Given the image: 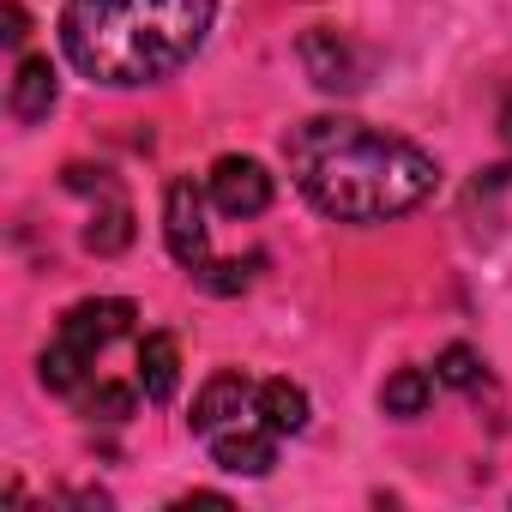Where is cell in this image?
<instances>
[{
	"label": "cell",
	"mask_w": 512,
	"mask_h": 512,
	"mask_svg": "<svg viewBox=\"0 0 512 512\" xmlns=\"http://www.w3.org/2000/svg\"><path fill=\"white\" fill-rule=\"evenodd\" d=\"M217 19V0H67L61 49L67 61L109 91L157 85L181 73Z\"/></svg>",
	"instance_id": "obj_2"
},
{
	"label": "cell",
	"mask_w": 512,
	"mask_h": 512,
	"mask_svg": "<svg viewBox=\"0 0 512 512\" xmlns=\"http://www.w3.org/2000/svg\"><path fill=\"white\" fill-rule=\"evenodd\" d=\"M85 247L97 253V260H115V253L133 247V205L121 199V187H109L103 205L91 211V223H85Z\"/></svg>",
	"instance_id": "obj_11"
},
{
	"label": "cell",
	"mask_w": 512,
	"mask_h": 512,
	"mask_svg": "<svg viewBox=\"0 0 512 512\" xmlns=\"http://www.w3.org/2000/svg\"><path fill=\"white\" fill-rule=\"evenodd\" d=\"M434 386H440V374H428V368H398V374L380 386V410H386V416H422V410L434 404Z\"/></svg>",
	"instance_id": "obj_13"
},
{
	"label": "cell",
	"mask_w": 512,
	"mask_h": 512,
	"mask_svg": "<svg viewBox=\"0 0 512 512\" xmlns=\"http://www.w3.org/2000/svg\"><path fill=\"white\" fill-rule=\"evenodd\" d=\"M85 374H91V356H85V350H73V344H61V338L37 356V380H43L49 392H79V386H85Z\"/></svg>",
	"instance_id": "obj_14"
},
{
	"label": "cell",
	"mask_w": 512,
	"mask_h": 512,
	"mask_svg": "<svg viewBox=\"0 0 512 512\" xmlns=\"http://www.w3.org/2000/svg\"><path fill=\"white\" fill-rule=\"evenodd\" d=\"M0 25H7V31H0V37H7L13 49L31 37V19H25V7H19V0H7V13H0Z\"/></svg>",
	"instance_id": "obj_18"
},
{
	"label": "cell",
	"mask_w": 512,
	"mask_h": 512,
	"mask_svg": "<svg viewBox=\"0 0 512 512\" xmlns=\"http://www.w3.org/2000/svg\"><path fill=\"white\" fill-rule=\"evenodd\" d=\"M284 163L302 199L338 223H392L440 187V163L356 115H308L284 133Z\"/></svg>",
	"instance_id": "obj_1"
},
{
	"label": "cell",
	"mask_w": 512,
	"mask_h": 512,
	"mask_svg": "<svg viewBox=\"0 0 512 512\" xmlns=\"http://www.w3.org/2000/svg\"><path fill=\"white\" fill-rule=\"evenodd\" d=\"M163 241L175 253V266L193 278L211 260V229H205V193L193 187V175H175L163 187Z\"/></svg>",
	"instance_id": "obj_3"
},
{
	"label": "cell",
	"mask_w": 512,
	"mask_h": 512,
	"mask_svg": "<svg viewBox=\"0 0 512 512\" xmlns=\"http://www.w3.org/2000/svg\"><path fill=\"white\" fill-rule=\"evenodd\" d=\"M266 260L260 253H247V260H205L199 272H193V284L205 290V296H241L247 284H253V272H260Z\"/></svg>",
	"instance_id": "obj_15"
},
{
	"label": "cell",
	"mask_w": 512,
	"mask_h": 512,
	"mask_svg": "<svg viewBox=\"0 0 512 512\" xmlns=\"http://www.w3.org/2000/svg\"><path fill=\"white\" fill-rule=\"evenodd\" d=\"M55 97H61V79H55L49 55H25V61L13 67V85H7V109H13V121H25V127L49 121V115H55Z\"/></svg>",
	"instance_id": "obj_9"
},
{
	"label": "cell",
	"mask_w": 512,
	"mask_h": 512,
	"mask_svg": "<svg viewBox=\"0 0 512 512\" xmlns=\"http://www.w3.org/2000/svg\"><path fill=\"white\" fill-rule=\"evenodd\" d=\"M175 506H229V500H223V494H205V488H193V494H181Z\"/></svg>",
	"instance_id": "obj_19"
},
{
	"label": "cell",
	"mask_w": 512,
	"mask_h": 512,
	"mask_svg": "<svg viewBox=\"0 0 512 512\" xmlns=\"http://www.w3.org/2000/svg\"><path fill=\"white\" fill-rule=\"evenodd\" d=\"M133 404H139V386H97V392H85V416H97V422H127L133 416Z\"/></svg>",
	"instance_id": "obj_17"
},
{
	"label": "cell",
	"mask_w": 512,
	"mask_h": 512,
	"mask_svg": "<svg viewBox=\"0 0 512 512\" xmlns=\"http://www.w3.org/2000/svg\"><path fill=\"white\" fill-rule=\"evenodd\" d=\"M434 374H440V386L470 392V386L482 380V356H476L470 344H446V350H440V362H434Z\"/></svg>",
	"instance_id": "obj_16"
},
{
	"label": "cell",
	"mask_w": 512,
	"mask_h": 512,
	"mask_svg": "<svg viewBox=\"0 0 512 512\" xmlns=\"http://www.w3.org/2000/svg\"><path fill=\"white\" fill-rule=\"evenodd\" d=\"M253 410H260V422L272 434H302L308 428V392L296 380H260V392H253Z\"/></svg>",
	"instance_id": "obj_12"
},
{
	"label": "cell",
	"mask_w": 512,
	"mask_h": 512,
	"mask_svg": "<svg viewBox=\"0 0 512 512\" xmlns=\"http://www.w3.org/2000/svg\"><path fill=\"white\" fill-rule=\"evenodd\" d=\"M253 392H260V386H253L241 368H223V374H211L205 386H199V398H193V434H217V428H235V422H247V416H260V410H253Z\"/></svg>",
	"instance_id": "obj_7"
},
{
	"label": "cell",
	"mask_w": 512,
	"mask_h": 512,
	"mask_svg": "<svg viewBox=\"0 0 512 512\" xmlns=\"http://www.w3.org/2000/svg\"><path fill=\"white\" fill-rule=\"evenodd\" d=\"M278 440H284V434H272L260 416H247V422L211 434V458H217V470H229V476H272Z\"/></svg>",
	"instance_id": "obj_8"
},
{
	"label": "cell",
	"mask_w": 512,
	"mask_h": 512,
	"mask_svg": "<svg viewBox=\"0 0 512 512\" xmlns=\"http://www.w3.org/2000/svg\"><path fill=\"white\" fill-rule=\"evenodd\" d=\"M494 127H500V139H506V145H512V91H506V97H500V115H494Z\"/></svg>",
	"instance_id": "obj_20"
},
{
	"label": "cell",
	"mask_w": 512,
	"mask_h": 512,
	"mask_svg": "<svg viewBox=\"0 0 512 512\" xmlns=\"http://www.w3.org/2000/svg\"><path fill=\"white\" fill-rule=\"evenodd\" d=\"M133 320H139V308H133L127 296H91V302H73V308L61 314V332H55V338L73 344V350H85V356L97 362Z\"/></svg>",
	"instance_id": "obj_5"
},
{
	"label": "cell",
	"mask_w": 512,
	"mask_h": 512,
	"mask_svg": "<svg viewBox=\"0 0 512 512\" xmlns=\"http://www.w3.org/2000/svg\"><path fill=\"white\" fill-rule=\"evenodd\" d=\"M175 386H181V350H175V338L169 332H145L139 338V392L151 404H169Z\"/></svg>",
	"instance_id": "obj_10"
},
{
	"label": "cell",
	"mask_w": 512,
	"mask_h": 512,
	"mask_svg": "<svg viewBox=\"0 0 512 512\" xmlns=\"http://www.w3.org/2000/svg\"><path fill=\"white\" fill-rule=\"evenodd\" d=\"M296 55H302V67H308V79H314L320 91H362L368 55H362V49H356L344 31H332V25H314V31H302Z\"/></svg>",
	"instance_id": "obj_4"
},
{
	"label": "cell",
	"mask_w": 512,
	"mask_h": 512,
	"mask_svg": "<svg viewBox=\"0 0 512 512\" xmlns=\"http://www.w3.org/2000/svg\"><path fill=\"white\" fill-rule=\"evenodd\" d=\"M211 205L223 211V217H235V223H247V217H260L266 205H272V175H266V163L260 157H217L211 163Z\"/></svg>",
	"instance_id": "obj_6"
}]
</instances>
